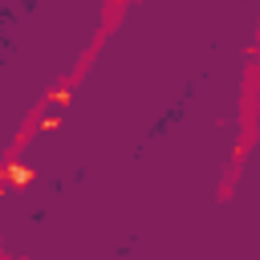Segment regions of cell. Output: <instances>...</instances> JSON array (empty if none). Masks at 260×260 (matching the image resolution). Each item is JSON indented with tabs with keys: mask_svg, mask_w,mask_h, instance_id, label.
<instances>
[{
	"mask_svg": "<svg viewBox=\"0 0 260 260\" xmlns=\"http://www.w3.org/2000/svg\"><path fill=\"white\" fill-rule=\"evenodd\" d=\"M0 183L4 187H24V183H32V167H24L20 158H8L4 171H0Z\"/></svg>",
	"mask_w": 260,
	"mask_h": 260,
	"instance_id": "cell-1",
	"label": "cell"
}]
</instances>
